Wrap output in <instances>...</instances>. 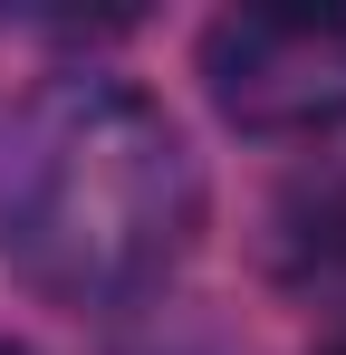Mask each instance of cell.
I'll return each mask as SVG.
<instances>
[{
    "instance_id": "obj_3",
    "label": "cell",
    "mask_w": 346,
    "mask_h": 355,
    "mask_svg": "<svg viewBox=\"0 0 346 355\" xmlns=\"http://www.w3.org/2000/svg\"><path fill=\"white\" fill-rule=\"evenodd\" d=\"M270 269L288 288H346V144L308 154L270 202Z\"/></svg>"
},
{
    "instance_id": "obj_2",
    "label": "cell",
    "mask_w": 346,
    "mask_h": 355,
    "mask_svg": "<svg viewBox=\"0 0 346 355\" xmlns=\"http://www.w3.org/2000/svg\"><path fill=\"white\" fill-rule=\"evenodd\" d=\"M192 77L222 125L260 144H318L346 125V10H222Z\"/></svg>"
},
{
    "instance_id": "obj_4",
    "label": "cell",
    "mask_w": 346,
    "mask_h": 355,
    "mask_svg": "<svg viewBox=\"0 0 346 355\" xmlns=\"http://www.w3.org/2000/svg\"><path fill=\"white\" fill-rule=\"evenodd\" d=\"M0 355H39V346H19V336H0Z\"/></svg>"
},
{
    "instance_id": "obj_5",
    "label": "cell",
    "mask_w": 346,
    "mask_h": 355,
    "mask_svg": "<svg viewBox=\"0 0 346 355\" xmlns=\"http://www.w3.org/2000/svg\"><path fill=\"white\" fill-rule=\"evenodd\" d=\"M318 355H346V327H337V336H327V346H318Z\"/></svg>"
},
{
    "instance_id": "obj_1",
    "label": "cell",
    "mask_w": 346,
    "mask_h": 355,
    "mask_svg": "<svg viewBox=\"0 0 346 355\" xmlns=\"http://www.w3.org/2000/svg\"><path fill=\"white\" fill-rule=\"evenodd\" d=\"M202 240V164L106 67L39 77L0 125V269L49 307H145Z\"/></svg>"
}]
</instances>
